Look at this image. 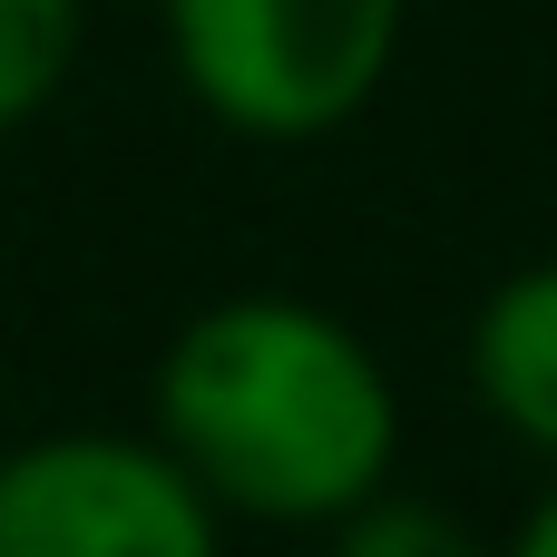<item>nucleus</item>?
Wrapping results in <instances>:
<instances>
[{
    "instance_id": "1",
    "label": "nucleus",
    "mask_w": 557,
    "mask_h": 557,
    "mask_svg": "<svg viewBox=\"0 0 557 557\" xmlns=\"http://www.w3.org/2000/svg\"><path fill=\"white\" fill-rule=\"evenodd\" d=\"M147 431L225 529H333L401 480V392L362 323L313 294H225L147 372Z\"/></svg>"
},
{
    "instance_id": "2",
    "label": "nucleus",
    "mask_w": 557,
    "mask_h": 557,
    "mask_svg": "<svg viewBox=\"0 0 557 557\" xmlns=\"http://www.w3.org/2000/svg\"><path fill=\"white\" fill-rule=\"evenodd\" d=\"M411 0H157V39L186 98L255 147H313L352 127L392 59Z\"/></svg>"
},
{
    "instance_id": "3",
    "label": "nucleus",
    "mask_w": 557,
    "mask_h": 557,
    "mask_svg": "<svg viewBox=\"0 0 557 557\" xmlns=\"http://www.w3.org/2000/svg\"><path fill=\"white\" fill-rule=\"evenodd\" d=\"M0 557H225V509L157 431L0 441Z\"/></svg>"
},
{
    "instance_id": "4",
    "label": "nucleus",
    "mask_w": 557,
    "mask_h": 557,
    "mask_svg": "<svg viewBox=\"0 0 557 557\" xmlns=\"http://www.w3.org/2000/svg\"><path fill=\"white\" fill-rule=\"evenodd\" d=\"M460 372H470L480 411H490L539 470H557V255L509 264V274L480 294V313H470V333H460Z\"/></svg>"
},
{
    "instance_id": "5",
    "label": "nucleus",
    "mask_w": 557,
    "mask_h": 557,
    "mask_svg": "<svg viewBox=\"0 0 557 557\" xmlns=\"http://www.w3.org/2000/svg\"><path fill=\"white\" fill-rule=\"evenodd\" d=\"M88 59V0H0V137L39 127Z\"/></svg>"
},
{
    "instance_id": "6",
    "label": "nucleus",
    "mask_w": 557,
    "mask_h": 557,
    "mask_svg": "<svg viewBox=\"0 0 557 557\" xmlns=\"http://www.w3.org/2000/svg\"><path fill=\"white\" fill-rule=\"evenodd\" d=\"M323 539H333V557H499L470 519H460V509H450V499L401 490V480H392V490H372L362 509H343Z\"/></svg>"
},
{
    "instance_id": "7",
    "label": "nucleus",
    "mask_w": 557,
    "mask_h": 557,
    "mask_svg": "<svg viewBox=\"0 0 557 557\" xmlns=\"http://www.w3.org/2000/svg\"><path fill=\"white\" fill-rule=\"evenodd\" d=\"M499 557H557V470H548V490L519 509V529L499 539Z\"/></svg>"
}]
</instances>
